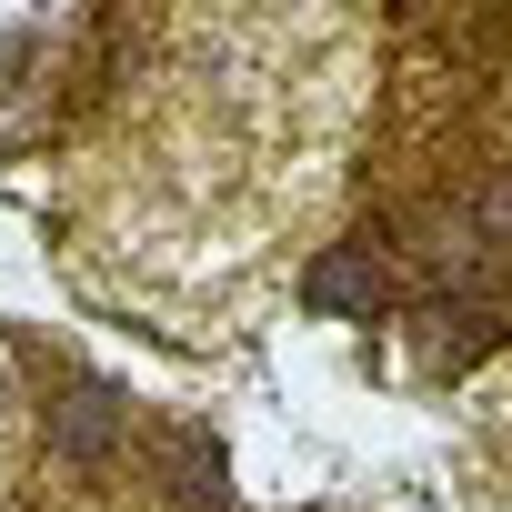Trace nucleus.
<instances>
[{"mask_svg": "<svg viewBox=\"0 0 512 512\" xmlns=\"http://www.w3.org/2000/svg\"><path fill=\"white\" fill-rule=\"evenodd\" d=\"M51 452L61 462H111L121 452V402L101 382H81L71 402H51Z\"/></svg>", "mask_w": 512, "mask_h": 512, "instance_id": "nucleus-1", "label": "nucleus"}, {"mask_svg": "<svg viewBox=\"0 0 512 512\" xmlns=\"http://www.w3.org/2000/svg\"><path fill=\"white\" fill-rule=\"evenodd\" d=\"M302 302L332 312V322H372L382 312V262H362V251H322L312 282H302Z\"/></svg>", "mask_w": 512, "mask_h": 512, "instance_id": "nucleus-2", "label": "nucleus"}, {"mask_svg": "<svg viewBox=\"0 0 512 512\" xmlns=\"http://www.w3.org/2000/svg\"><path fill=\"white\" fill-rule=\"evenodd\" d=\"M472 211H482V231H492V241H512V171H492Z\"/></svg>", "mask_w": 512, "mask_h": 512, "instance_id": "nucleus-3", "label": "nucleus"}]
</instances>
